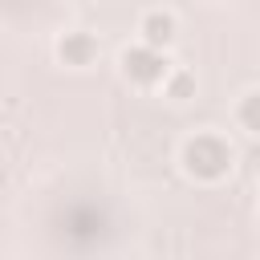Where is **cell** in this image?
<instances>
[{
    "label": "cell",
    "mask_w": 260,
    "mask_h": 260,
    "mask_svg": "<svg viewBox=\"0 0 260 260\" xmlns=\"http://www.w3.org/2000/svg\"><path fill=\"white\" fill-rule=\"evenodd\" d=\"M142 37H146V49H158V45H167L175 37V20L162 16V12H150L142 20Z\"/></svg>",
    "instance_id": "3957f363"
},
{
    "label": "cell",
    "mask_w": 260,
    "mask_h": 260,
    "mask_svg": "<svg viewBox=\"0 0 260 260\" xmlns=\"http://www.w3.org/2000/svg\"><path fill=\"white\" fill-rule=\"evenodd\" d=\"M61 57H65L69 65H85V61L93 57V41H89L85 32H73V37L61 41Z\"/></svg>",
    "instance_id": "277c9868"
},
{
    "label": "cell",
    "mask_w": 260,
    "mask_h": 260,
    "mask_svg": "<svg viewBox=\"0 0 260 260\" xmlns=\"http://www.w3.org/2000/svg\"><path fill=\"white\" fill-rule=\"evenodd\" d=\"M122 69H126V77H130V81L150 85V81H158V77L167 73V61H162L154 49L138 45V49H126V53H122Z\"/></svg>",
    "instance_id": "7a4b0ae2"
},
{
    "label": "cell",
    "mask_w": 260,
    "mask_h": 260,
    "mask_svg": "<svg viewBox=\"0 0 260 260\" xmlns=\"http://www.w3.org/2000/svg\"><path fill=\"white\" fill-rule=\"evenodd\" d=\"M183 162H187V171H191V175H199V179H219V175L228 171V162H232V150H228L219 138L199 134V138H191V142H187Z\"/></svg>",
    "instance_id": "6da1fadb"
},
{
    "label": "cell",
    "mask_w": 260,
    "mask_h": 260,
    "mask_svg": "<svg viewBox=\"0 0 260 260\" xmlns=\"http://www.w3.org/2000/svg\"><path fill=\"white\" fill-rule=\"evenodd\" d=\"M191 89H195V81H191V73H175V77L167 81V93H171L175 102H183V98H191Z\"/></svg>",
    "instance_id": "5b68a950"
},
{
    "label": "cell",
    "mask_w": 260,
    "mask_h": 260,
    "mask_svg": "<svg viewBox=\"0 0 260 260\" xmlns=\"http://www.w3.org/2000/svg\"><path fill=\"white\" fill-rule=\"evenodd\" d=\"M244 126L248 130H260L256 126V93H248V102H244Z\"/></svg>",
    "instance_id": "8992f818"
}]
</instances>
